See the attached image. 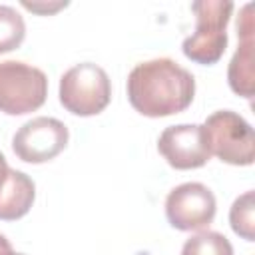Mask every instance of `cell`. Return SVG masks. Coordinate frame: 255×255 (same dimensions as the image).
<instances>
[{
    "mask_svg": "<svg viewBox=\"0 0 255 255\" xmlns=\"http://www.w3.org/2000/svg\"><path fill=\"white\" fill-rule=\"evenodd\" d=\"M195 14V32L183 40V54L195 64H217L227 48V24L233 12V2L197 0L191 4Z\"/></svg>",
    "mask_w": 255,
    "mask_h": 255,
    "instance_id": "obj_2",
    "label": "cell"
},
{
    "mask_svg": "<svg viewBox=\"0 0 255 255\" xmlns=\"http://www.w3.org/2000/svg\"><path fill=\"white\" fill-rule=\"evenodd\" d=\"M48 98L46 74L26 62H0V112L24 116L44 106Z\"/></svg>",
    "mask_w": 255,
    "mask_h": 255,
    "instance_id": "obj_5",
    "label": "cell"
},
{
    "mask_svg": "<svg viewBox=\"0 0 255 255\" xmlns=\"http://www.w3.org/2000/svg\"><path fill=\"white\" fill-rule=\"evenodd\" d=\"M12 255H24V253H12Z\"/></svg>",
    "mask_w": 255,
    "mask_h": 255,
    "instance_id": "obj_17",
    "label": "cell"
},
{
    "mask_svg": "<svg viewBox=\"0 0 255 255\" xmlns=\"http://www.w3.org/2000/svg\"><path fill=\"white\" fill-rule=\"evenodd\" d=\"M229 225L235 235L245 241H255V193H241L229 209Z\"/></svg>",
    "mask_w": 255,
    "mask_h": 255,
    "instance_id": "obj_11",
    "label": "cell"
},
{
    "mask_svg": "<svg viewBox=\"0 0 255 255\" xmlns=\"http://www.w3.org/2000/svg\"><path fill=\"white\" fill-rule=\"evenodd\" d=\"M253 4H245L241 8V14L237 18V36H239V46L229 62L227 68V82L229 88L243 98L253 96L255 88V24H253Z\"/></svg>",
    "mask_w": 255,
    "mask_h": 255,
    "instance_id": "obj_9",
    "label": "cell"
},
{
    "mask_svg": "<svg viewBox=\"0 0 255 255\" xmlns=\"http://www.w3.org/2000/svg\"><path fill=\"white\" fill-rule=\"evenodd\" d=\"M181 255H233V245L223 233L201 229L185 239Z\"/></svg>",
    "mask_w": 255,
    "mask_h": 255,
    "instance_id": "obj_12",
    "label": "cell"
},
{
    "mask_svg": "<svg viewBox=\"0 0 255 255\" xmlns=\"http://www.w3.org/2000/svg\"><path fill=\"white\" fill-rule=\"evenodd\" d=\"M217 211L213 191L199 181H185L173 187L165 197V217L179 231L205 229Z\"/></svg>",
    "mask_w": 255,
    "mask_h": 255,
    "instance_id": "obj_7",
    "label": "cell"
},
{
    "mask_svg": "<svg viewBox=\"0 0 255 255\" xmlns=\"http://www.w3.org/2000/svg\"><path fill=\"white\" fill-rule=\"evenodd\" d=\"M195 98V78L171 58L139 62L128 76V100L147 118L185 112Z\"/></svg>",
    "mask_w": 255,
    "mask_h": 255,
    "instance_id": "obj_1",
    "label": "cell"
},
{
    "mask_svg": "<svg viewBox=\"0 0 255 255\" xmlns=\"http://www.w3.org/2000/svg\"><path fill=\"white\" fill-rule=\"evenodd\" d=\"M26 36V24L22 14L6 4H0V54L16 50Z\"/></svg>",
    "mask_w": 255,
    "mask_h": 255,
    "instance_id": "obj_13",
    "label": "cell"
},
{
    "mask_svg": "<svg viewBox=\"0 0 255 255\" xmlns=\"http://www.w3.org/2000/svg\"><path fill=\"white\" fill-rule=\"evenodd\" d=\"M157 151L173 169H197L211 157L203 141L201 126L197 124H177L165 128L157 137Z\"/></svg>",
    "mask_w": 255,
    "mask_h": 255,
    "instance_id": "obj_8",
    "label": "cell"
},
{
    "mask_svg": "<svg viewBox=\"0 0 255 255\" xmlns=\"http://www.w3.org/2000/svg\"><path fill=\"white\" fill-rule=\"evenodd\" d=\"M22 6H24L26 10L34 12V14L50 16V14H56L58 10L66 8V6H68V2H42V0H38V2H28V0H24V2H22Z\"/></svg>",
    "mask_w": 255,
    "mask_h": 255,
    "instance_id": "obj_14",
    "label": "cell"
},
{
    "mask_svg": "<svg viewBox=\"0 0 255 255\" xmlns=\"http://www.w3.org/2000/svg\"><path fill=\"white\" fill-rule=\"evenodd\" d=\"M70 131L64 122L48 116L32 118L18 128L12 137V149L26 163H46L64 151Z\"/></svg>",
    "mask_w": 255,
    "mask_h": 255,
    "instance_id": "obj_6",
    "label": "cell"
},
{
    "mask_svg": "<svg viewBox=\"0 0 255 255\" xmlns=\"http://www.w3.org/2000/svg\"><path fill=\"white\" fill-rule=\"evenodd\" d=\"M14 251H12V245H10V241L0 233V255H12Z\"/></svg>",
    "mask_w": 255,
    "mask_h": 255,
    "instance_id": "obj_15",
    "label": "cell"
},
{
    "mask_svg": "<svg viewBox=\"0 0 255 255\" xmlns=\"http://www.w3.org/2000/svg\"><path fill=\"white\" fill-rule=\"evenodd\" d=\"M203 141L211 155L229 165H251L255 161V133L251 124L231 110L207 116L201 126Z\"/></svg>",
    "mask_w": 255,
    "mask_h": 255,
    "instance_id": "obj_3",
    "label": "cell"
},
{
    "mask_svg": "<svg viewBox=\"0 0 255 255\" xmlns=\"http://www.w3.org/2000/svg\"><path fill=\"white\" fill-rule=\"evenodd\" d=\"M58 98L60 104L74 116H98L112 100L110 76L94 62L76 64L62 74Z\"/></svg>",
    "mask_w": 255,
    "mask_h": 255,
    "instance_id": "obj_4",
    "label": "cell"
},
{
    "mask_svg": "<svg viewBox=\"0 0 255 255\" xmlns=\"http://www.w3.org/2000/svg\"><path fill=\"white\" fill-rule=\"evenodd\" d=\"M8 161H6V157H4V153L0 151V183H2V179H4V175H6V171H8Z\"/></svg>",
    "mask_w": 255,
    "mask_h": 255,
    "instance_id": "obj_16",
    "label": "cell"
},
{
    "mask_svg": "<svg viewBox=\"0 0 255 255\" xmlns=\"http://www.w3.org/2000/svg\"><path fill=\"white\" fill-rule=\"evenodd\" d=\"M36 199L34 181L20 169L8 167L0 183V219L16 221L24 217Z\"/></svg>",
    "mask_w": 255,
    "mask_h": 255,
    "instance_id": "obj_10",
    "label": "cell"
}]
</instances>
